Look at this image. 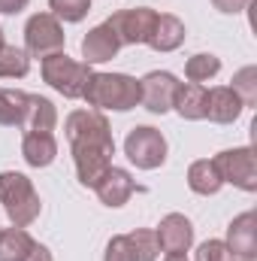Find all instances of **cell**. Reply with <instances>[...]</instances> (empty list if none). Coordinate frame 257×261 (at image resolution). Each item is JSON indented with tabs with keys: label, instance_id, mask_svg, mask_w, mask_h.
<instances>
[{
	"label": "cell",
	"instance_id": "1",
	"mask_svg": "<svg viewBox=\"0 0 257 261\" xmlns=\"http://www.w3.org/2000/svg\"><path fill=\"white\" fill-rule=\"evenodd\" d=\"M64 130L73 149L79 182L94 189L97 179L112 167V155H115V140L106 116L97 110H73L64 122Z\"/></svg>",
	"mask_w": 257,
	"mask_h": 261
},
{
	"label": "cell",
	"instance_id": "2",
	"mask_svg": "<svg viewBox=\"0 0 257 261\" xmlns=\"http://www.w3.org/2000/svg\"><path fill=\"white\" fill-rule=\"evenodd\" d=\"M82 100L94 110H115L127 113L139 107V79L127 73H91Z\"/></svg>",
	"mask_w": 257,
	"mask_h": 261
},
{
	"label": "cell",
	"instance_id": "3",
	"mask_svg": "<svg viewBox=\"0 0 257 261\" xmlns=\"http://www.w3.org/2000/svg\"><path fill=\"white\" fill-rule=\"evenodd\" d=\"M0 203H3V210H6V216L15 228L34 225L40 219V210H43L34 182L24 173H15V170L0 173Z\"/></svg>",
	"mask_w": 257,
	"mask_h": 261
},
{
	"label": "cell",
	"instance_id": "4",
	"mask_svg": "<svg viewBox=\"0 0 257 261\" xmlns=\"http://www.w3.org/2000/svg\"><path fill=\"white\" fill-rule=\"evenodd\" d=\"M91 73H94L91 64H79V61L67 58L64 52H55V55L43 58V79L55 91H61L64 97H82Z\"/></svg>",
	"mask_w": 257,
	"mask_h": 261
},
{
	"label": "cell",
	"instance_id": "5",
	"mask_svg": "<svg viewBox=\"0 0 257 261\" xmlns=\"http://www.w3.org/2000/svg\"><path fill=\"white\" fill-rule=\"evenodd\" d=\"M67 34L61 28V21L52 15V12H37L27 18L24 24V52L34 55V58H49L55 52H64Z\"/></svg>",
	"mask_w": 257,
	"mask_h": 261
},
{
	"label": "cell",
	"instance_id": "6",
	"mask_svg": "<svg viewBox=\"0 0 257 261\" xmlns=\"http://www.w3.org/2000/svg\"><path fill=\"white\" fill-rule=\"evenodd\" d=\"M124 155L139 170H157L167 161V137L151 125H136L124 140Z\"/></svg>",
	"mask_w": 257,
	"mask_h": 261
},
{
	"label": "cell",
	"instance_id": "7",
	"mask_svg": "<svg viewBox=\"0 0 257 261\" xmlns=\"http://www.w3.org/2000/svg\"><path fill=\"white\" fill-rule=\"evenodd\" d=\"M221 179L242 189V192H257V158L251 146H239V149H227L221 155L212 158Z\"/></svg>",
	"mask_w": 257,
	"mask_h": 261
},
{
	"label": "cell",
	"instance_id": "8",
	"mask_svg": "<svg viewBox=\"0 0 257 261\" xmlns=\"http://www.w3.org/2000/svg\"><path fill=\"white\" fill-rule=\"evenodd\" d=\"M176 91H179V79L167 70H151L139 79V103L154 116H164L173 110Z\"/></svg>",
	"mask_w": 257,
	"mask_h": 261
},
{
	"label": "cell",
	"instance_id": "9",
	"mask_svg": "<svg viewBox=\"0 0 257 261\" xmlns=\"http://www.w3.org/2000/svg\"><path fill=\"white\" fill-rule=\"evenodd\" d=\"M154 18H157L154 9H148V6H130V9L115 12L112 18H106V24L115 31V37L121 40V46H139V43H148Z\"/></svg>",
	"mask_w": 257,
	"mask_h": 261
},
{
	"label": "cell",
	"instance_id": "10",
	"mask_svg": "<svg viewBox=\"0 0 257 261\" xmlns=\"http://www.w3.org/2000/svg\"><path fill=\"white\" fill-rule=\"evenodd\" d=\"M0 261H52V252L24 228H0Z\"/></svg>",
	"mask_w": 257,
	"mask_h": 261
},
{
	"label": "cell",
	"instance_id": "11",
	"mask_svg": "<svg viewBox=\"0 0 257 261\" xmlns=\"http://www.w3.org/2000/svg\"><path fill=\"white\" fill-rule=\"evenodd\" d=\"M154 237H157L160 252H167V255H185V252L194 246V225H191L188 216L170 213V216L160 219Z\"/></svg>",
	"mask_w": 257,
	"mask_h": 261
},
{
	"label": "cell",
	"instance_id": "12",
	"mask_svg": "<svg viewBox=\"0 0 257 261\" xmlns=\"http://www.w3.org/2000/svg\"><path fill=\"white\" fill-rule=\"evenodd\" d=\"M227 249L233 252V258L254 261L257 255V216L248 210L242 216H236L227 228Z\"/></svg>",
	"mask_w": 257,
	"mask_h": 261
},
{
	"label": "cell",
	"instance_id": "13",
	"mask_svg": "<svg viewBox=\"0 0 257 261\" xmlns=\"http://www.w3.org/2000/svg\"><path fill=\"white\" fill-rule=\"evenodd\" d=\"M121 49V40L115 37V31L103 21L97 28H91L82 40V58L85 64H103V61H112Z\"/></svg>",
	"mask_w": 257,
	"mask_h": 261
},
{
	"label": "cell",
	"instance_id": "14",
	"mask_svg": "<svg viewBox=\"0 0 257 261\" xmlns=\"http://www.w3.org/2000/svg\"><path fill=\"white\" fill-rule=\"evenodd\" d=\"M242 100L230 85H218L206 91V119L215 125H233L242 116Z\"/></svg>",
	"mask_w": 257,
	"mask_h": 261
},
{
	"label": "cell",
	"instance_id": "15",
	"mask_svg": "<svg viewBox=\"0 0 257 261\" xmlns=\"http://www.w3.org/2000/svg\"><path fill=\"white\" fill-rule=\"evenodd\" d=\"M94 192H97V197H100V203L118 210V206H124V203L130 200V195L136 192V182H133V176H130L127 170H121V167H109V170L97 179Z\"/></svg>",
	"mask_w": 257,
	"mask_h": 261
},
{
	"label": "cell",
	"instance_id": "16",
	"mask_svg": "<svg viewBox=\"0 0 257 261\" xmlns=\"http://www.w3.org/2000/svg\"><path fill=\"white\" fill-rule=\"evenodd\" d=\"M185 21L182 18H176V15H170V12H160L157 18H154V28H151V34H148V46L154 49V52H176L182 43H185Z\"/></svg>",
	"mask_w": 257,
	"mask_h": 261
},
{
	"label": "cell",
	"instance_id": "17",
	"mask_svg": "<svg viewBox=\"0 0 257 261\" xmlns=\"http://www.w3.org/2000/svg\"><path fill=\"white\" fill-rule=\"evenodd\" d=\"M21 155L30 167H49L58 158V140L55 134H43V130H27L21 137Z\"/></svg>",
	"mask_w": 257,
	"mask_h": 261
},
{
	"label": "cell",
	"instance_id": "18",
	"mask_svg": "<svg viewBox=\"0 0 257 261\" xmlns=\"http://www.w3.org/2000/svg\"><path fill=\"white\" fill-rule=\"evenodd\" d=\"M173 110L188 119V122H200L206 119V88L200 82H179V91H176V100H173Z\"/></svg>",
	"mask_w": 257,
	"mask_h": 261
},
{
	"label": "cell",
	"instance_id": "19",
	"mask_svg": "<svg viewBox=\"0 0 257 261\" xmlns=\"http://www.w3.org/2000/svg\"><path fill=\"white\" fill-rule=\"evenodd\" d=\"M58 125V110H55V103L49 100V97H40V94H30V100H27V113H24V122H21V128L24 134L27 130H43V134H52Z\"/></svg>",
	"mask_w": 257,
	"mask_h": 261
},
{
	"label": "cell",
	"instance_id": "20",
	"mask_svg": "<svg viewBox=\"0 0 257 261\" xmlns=\"http://www.w3.org/2000/svg\"><path fill=\"white\" fill-rule=\"evenodd\" d=\"M188 186H191L194 195L209 197V195L221 192L224 179H221V173H218V167H215L212 158H200V161H194L191 167H188Z\"/></svg>",
	"mask_w": 257,
	"mask_h": 261
},
{
	"label": "cell",
	"instance_id": "21",
	"mask_svg": "<svg viewBox=\"0 0 257 261\" xmlns=\"http://www.w3.org/2000/svg\"><path fill=\"white\" fill-rule=\"evenodd\" d=\"M27 100H30L27 91L0 88V125H6V128L21 125L24 122V113H27Z\"/></svg>",
	"mask_w": 257,
	"mask_h": 261
},
{
	"label": "cell",
	"instance_id": "22",
	"mask_svg": "<svg viewBox=\"0 0 257 261\" xmlns=\"http://www.w3.org/2000/svg\"><path fill=\"white\" fill-rule=\"evenodd\" d=\"M30 70V55L18 46H0V79H21Z\"/></svg>",
	"mask_w": 257,
	"mask_h": 261
},
{
	"label": "cell",
	"instance_id": "23",
	"mask_svg": "<svg viewBox=\"0 0 257 261\" xmlns=\"http://www.w3.org/2000/svg\"><path fill=\"white\" fill-rule=\"evenodd\" d=\"M218 70H221V58H218V55H212V52H200V55L188 58V64H185V76H188V82H200V85H203V82L215 79Z\"/></svg>",
	"mask_w": 257,
	"mask_h": 261
},
{
	"label": "cell",
	"instance_id": "24",
	"mask_svg": "<svg viewBox=\"0 0 257 261\" xmlns=\"http://www.w3.org/2000/svg\"><path fill=\"white\" fill-rule=\"evenodd\" d=\"M127 243H130L133 261H157V255H160L157 237H154V231H148V228H136L133 234H127Z\"/></svg>",
	"mask_w": 257,
	"mask_h": 261
},
{
	"label": "cell",
	"instance_id": "25",
	"mask_svg": "<svg viewBox=\"0 0 257 261\" xmlns=\"http://www.w3.org/2000/svg\"><path fill=\"white\" fill-rule=\"evenodd\" d=\"M230 88L239 94L242 107H254L257 103V70L254 67H242V70L233 76V85H230Z\"/></svg>",
	"mask_w": 257,
	"mask_h": 261
},
{
	"label": "cell",
	"instance_id": "26",
	"mask_svg": "<svg viewBox=\"0 0 257 261\" xmlns=\"http://www.w3.org/2000/svg\"><path fill=\"white\" fill-rule=\"evenodd\" d=\"M49 9L58 21H82L91 9V0H49Z\"/></svg>",
	"mask_w": 257,
	"mask_h": 261
},
{
	"label": "cell",
	"instance_id": "27",
	"mask_svg": "<svg viewBox=\"0 0 257 261\" xmlns=\"http://www.w3.org/2000/svg\"><path fill=\"white\" fill-rule=\"evenodd\" d=\"M194 261H236V258H233V252L227 249L224 240H206V243H200Z\"/></svg>",
	"mask_w": 257,
	"mask_h": 261
},
{
	"label": "cell",
	"instance_id": "28",
	"mask_svg": "<svg viewBox=\"0 0 257 261\" xmlns=\"http://www.w3.org/2000/svg\"><path fill=\"white\" fill-rule=\"evenodd\" d=\"M103 261H133L130 255V243H127V234H118L106 243V255Z\"/></svg>",
	"mask_w": 257,
	"mask_h": 261
},
{
	"label": "cell",
	"instance_id": "29",
	"mask_svg": "<svg viewBox=\"0 0 257 261\" xmlns=\"http://www.w3.org/2000/svg\"><path fill=\"white\" fill-rule=\"evenodd\" d=\"M248 3H251V0H212V6H215L218 12H224V15H236V12H242Z\"/></svg>",
	"mask_w": 257,
	"mask_h": 261
},
{
	"label": "cell",
	"instance_id": "30",
	"mask_svg": "<svg viewBox=\"0 0 257 261\" xmlns=\"http://www.w3.org/2000/svg\"><path fill=\"white\" fill-rule=\"evenodd\" d=\"M30 0H0V12L3 15H18L21 9H27Z\"/></svg>",
	"mask_w": 257,
	"mask_h": 261
},
{
	"label": "cell",
	"instance_id": "31",
	"mask_svg": "<svg viewBox=\"0 0 257 261\" xmlns=\"http://www.w3.org/2000/svg\"><path fill=\"white\" fill-rule=\"evenodd\" d=\"M164 261H188V258H185V255H167Z\"/></svg>",
	"mask_w": 257,
	"mask_h": 261
},
{
	"label": "cell",
	"instance_id": "32",
	"mask_svg": "<svg viewBox=\"0 0 257 261\" xmlns=\"http://www.w3.org/2000/svg\"><path fill=\"white\" fill-rule=\"evenodd\" d=\"M0 46H3V28H0Z\"/></svg>",
	"mask_w": 257,
	"mask_h": 261
},
{
	"label": "cell",
	"instance_id": "33",
	"mask_svg": "<svg viewBox=\"0 0 257 261\" xmlns=\"http://www.w3.org/2000/svg\"><path fill=\"white\" fill-rule=\"evenodd\" d=\"M236 261H245V258H236Z\"/></svg>",
	"mask_w": 257,
	"mask_h": 261
}]
</instances>
